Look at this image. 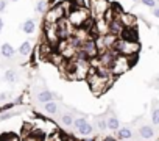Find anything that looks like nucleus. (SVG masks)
Segmentation results:
<instances>
[{
	"mask_svg": "<svg viewBox=\"0 0 159 141\" xmlns=\"http://www.w3.org/2000/svg\"><path fill=\"white\" fill-rule=\"evenodd\" d=\"M114 47L123 56H131L139 52V44L136 41H128V39H117Z\"/></svg>",
	"mask_w": 159,
	"mask_h": 141,
	"instance_id": "nucleus-1",
	"label": "nucleus"
},
{
	"mask_svg": "<svg viewBox=\"0 0 159 141\" xmlns=\"http://www.w3.org/2000/svg\"><path fill=\"white\" fill-rule=\"evenodd\" d=\"M73 127H75L76 133L81 135L83 138H88V136H91L94 133V125L86 118H75Z\"/></svg>",
	"mask_w": 159,
	"mask_h": 141,
	"instance_id": "nucleus-2",
	"label": "nucleus"
},
{
	"mask_svg": "<svg viewBox=\"0 0 159 141\" xmlns=\"http://www.w3.org/2000/svg\"><path fill=\"white\" fill-rule=\"evenodd\" d=\"M128 67H129V60H128V56L117 55V56L114 58L111 67H109V72H112L114 75H120V74L125 72V70H128Z\"/></svg>",
	"mask_w": 159,
	"mask_h": 141,
	"instance_id": "nucleus-3",
	"label": "nucleus"
},
{
	"mask_svg": "<svg viewBox=\"0 0 159 141\" xmlns=\"http://www.w3.org/2000/svg\"><path fill=\"white\" fill-rule=\"evenodd\" d=\"M89 5H91L92 14H94L97 19H103V17H105V14H106V13H108V10H109L108 0H91Z\"/></svg>",
	"mask_w": 159,
	"mask_h": 141,
	"instance_id": "nucleus-4",
	"label": "nucleus"
},
{
	"mask_svg": "<svg viewBox=\"0 0 159 141\" xmlns=\"http://www.w3.org/2000/svg\"><path fill=\"white\" fill-rule=\"evenodd\" d=\"M88 19V11L86 8H80V10H75L72 8L70 14H69V21L72 25H81L84 24V21Z\"/></svg>",
	"mask_w": 159,
	"mask_h": 141,
	"instance_id": "nucleus-5",
	"label": "nucleus"
},
{
	"mask_svg": "<svg viewBox=\"0 0 159 141\" xmlns=\"http://www.w3.org/2000/svg\"><path fill=\"white\" fill-rule=\"evenodd\" d=\"M62 17H64V3L55 5L52 10L47 11V22L48 24H58Z\"/></svg>",
	"mask_w": 159,
	"mask_h": 141,
	"instance_id": "nucleus-6",
	"label": "nucleus"
},
{
	"mask_svg": "<svg viewBox=\"0 0 159 141\" xmlns=\"http://www.w3.org/2000/svg\"><path fill=\"white\" fill-rule=\"evenodd\" d=\"M36 99H38V102H41V104H47V102L61 99V96H58V94H55V93H52V91H48V90H42V91H39V93L36 94Z\"/></svg>",
	"mask_w": 159,
	"mask_h": 141,
	"instance_id": "nucleus-7",
	"label": "nucleus"
},
{
	"mask_svg": "<svg viewBox=\"0 0 159 141\" xmlns=\"http://www.w3.org/2000/svg\"><path fill=\"white\" fill-rule=\"evenodd\" d=\"M83 53H86L88 56H95L97 52H98V47H97V42L94 39H86L83 41Z\"/></svg>",
	"mask_w": 159,
	"mask_h": 141,
	"instance_id": "nucleus-8",
	"label": "nucleus"
},
{
	"mask_svg": "<svg viewBox=\"0 0 159 141\" xmlns=\"http://www.w3.org/2000/svg\"><path fill=\"white\" fill-rule=\"evenodd\" d=\"M123 24H122V21L119 19V17H114L111 22H109V35H114V36H117V35H120L122 32H123Z\"/></svg>",
	"mask_w": 159,
	"mask_h": 141,
	"instance_id": "nucleus-9",
	"label": "nucleus"
},
{
	"mask_svg": "<svg viewBox=\"0 0 159 141\" xmlns=\"http://www.w3.org/2000/svg\"><path fill=\"white\" fill-rule=\"evenodd\" d=\"M139 136L143 138V139H153L154 138V129L153 125H148V124H143L139 127Z\"/></svg>",
	"mask_w": 159,
	"mask_h": 141,
	"instance_id": "nucleus-10",
	"label": "nucleus"
},
{
	"mask_svg": "<svg viewBox=\"0 0 159 141\" xmlns=\"http://www.w3.org/2000/svg\"><path fill=\"white\" fill-rule=\"evenodd\" d=\"M0 55H2L3 58H13L16 55V49L10 42H3L2 47H0Z\"/></svg>",
	"mask_w": 159,
	"mask_h": 141,
	"instance_id": "nucleus-11",
	"label": "nucleus"
},
{
	"mask_svg": "<svg viewBox=\"0 0 159 141\" xmlns=\"http://www.w3.org/2000/svg\"><path fill=\"white\" fill-rule=\"evenodd\" d=\"M106 125H108V130L117 132V130L120 129V121H119V118H117L116 114H109V116L106 118Z\"/></svg>",
	"mask_w": 159,
	"mask_h": 141,
	"instance_id": "nucleus-12",
	"label": "nucleus"
},
{
	"mask_svg": "<svg viewBox=\"0 0 159 141\" xmlns=\"http://www.w3.org/2000/svg\"><path fill=\"white\" fill-rule=\"evenodd\" d=\"M20 30H22L24 33H27V35L34 33V30H36V22H34V19H27V21H24L22 25H20Z\"/></svg>",
	"mask_w": 159,
	"mask_h": 141,
	"instance_id": "nucleus-13",
	"label": "nucleus"
},
{
	"mask_svg": "<svg viewBox=\"0 0 159 141\" xmlns=\"http://www.w3.org/2000/svg\"><path fill=\"white\" fill-rule=\"evenodd\" d=\"M116 135H117V139H131L133 138V130L129 127H120L116 132Z\"/></svg>",
	"mask_w": 159,
	"mask_h": 141,
	"instance_id": "nucleus-14",
	"label": "nucleus"
},
{
	"mask_svg": "<svg viewBox=\"0 0 159 141\" xmlns=\"http://www.w3.org/2000/svg\"><path fill=\"white\" fill-rule=\"evenodd\" d=\"M58 110H59V104H58L56 100H52V102L44 104V111H45L47 114H56Z\"/></svg>",
	"mask_w": 159,
	"mask_h": 141,
	"instance_id": "nucleus-15",
	"label": "nucleus"
},
{
	"mask_svg": "<svg viewBox=\"0 0 159 141\" xmlns=\"http://www.w3.org/2000/svg\"><path fill=\"white\" fill-rule=\"evenodd\" d=\"M17 79H19V75H17V72H16L14 69L5 70V74H3V80H5V82H8V83H16Z\"/></svg>",
	"mask_w": 159,
	"mask_h": 141,
	"instance_id": "nucleus-16",
	"label": "nucleus"
},
{
	"mask_svg": "<svg viewBox=\"0 0 159 141\" xmlns=\"http://www.w3.org/2000/svg\"><path fill=\"white\" fill-rule=\"evenodd\" d=\"M31 50H33L31 41H24V42L20 44V47H19V53H20L22 56H28V55L31 53Z\"/></svg>",
	"mask_w": 159,
	"mask_h": 141,
	"instance_id": "nucleus-17",
	"label": "nucleus"
},
{
	"mask_svg": "<svg viewBox=\"0 0 159 141\" xmlns=\"http://www.w3.org/2000/svg\"><path fill=\"white\" fill-rule=\"evenodd\" d=\"M73 122H75V116H73L72 113H64V114H61V124H62V125L72 127Z\"/></svg>",
	"mask_w": 159,
	"mask_h": 141,
	"instance_id": "nucleus-18",
	"label": "nucleus"
},
{
	"mask_svg": "<svg viewBox=\"0 0 159 141\" xmlns=\"http://www.w3.org/2000/svg\"><path fill=\"white\" fill-rule=\"evenodd\" d=\"M34 11H36L38 14L47 13V0H39V2L34 5Z\"/></svg>",
	"mask_w": 159,
	"mask_h": 141,
	"instance_id": "nucleus-19",
	"label": "nucleus"
},
{
	"mask_svg": "<svg viewBox=\"0 0 159 141\" xmlns=\"http://www.w3.org/2000/svg\"><path fill=\"white\" fill-rule=\"evenodd\" d=\"M95 124H97V129H98V130H108V125H106V118H103V116L95 118Z\"/></svg>",
	"mask_w": 159,
	"mask_h": 141,
	"instance_id": "nucleus-20",
	"label": "nucleus"
},
{
	"mask_svg": "<svg viewBox=\"0 0 159 141\" xmlns=\"http://www.w3.org/2000/svg\"><path fill=\"white\" fill-rule=\"evenodd\" d=\"M119 19L122 21V24H123V27H128V25H131L136 19H133V16H129V14H122V16H119Z\"/></svg>",
	"mask_w": 159,
	"mask_h": 141,
	"instance_id": "nucleus-21",
	"label": "nucleus"
},
{
	"mask_svg": "<svg viewBox=\"0 0 159 141\" xmlns=\"http://www.w3.org/2000/svg\"><path fill=\"white\" fill-rule=\"evenodd\" d=\"M151 122H153V125H159V107H153V110H151Z\"/></svg>",
	"mask_w": 159,
	"mask_h": 141,
	"instance_id": "nucleus-22",
	"label": "nucleus"
},
{
	"mask_svg": "<svg viewBox=\"0 0 159 141\" xmlns=\"http://www.w3.org/2000/svg\"><path fill=\"white\" fill-rule=\"evenodd\" d=\"M72 8H75V10L86 8V0H72Z\"/></svg>",
	"mask_w": 159,
	"mask_h": 141,
	"instance_id": "nucleus-23",
	"label": "nucleus"
},
{
	"mask_svg": "<svg viewBox=\"0 0 159 141\" xmlns=\"http://www.w3.org/2000/svg\"><path fill=\"white\" fill-rule=\"evenodd\" d=\"M14 102H10V104H5V105H2L0 107V113H7V111H10V110H13L14 108Z\"/></svg>",
	"mask_w": 159,
	"mask_h": 141,
	"instance_id": "nucleus-24",
	"label": "nucleus"
},
{
	"mask_svg": "<svg viewBox=\"0 0 159 141\" xmlns=\"http://www.w3.org/2000/svg\"><path fill=\"white\" fill-rule=\"evenodd\" d=\"M140 2H142V5H145L147 8H156L157 5H156V0H140Z\"/></svg>",
	"mask_w": 159,
	"mask_h": 141,
	"instance_id": "nucleus-25",
	"label": "nucleus"
},
{
	"mask_svg": "<svg viewBox=\"0 0 159 141\" xmlns=\"http://www.w3.org/2000/svg\"><path fill=\"white\" fill-rule=\"evenodd\" d=\"M7 10V0H0V13H3Z\"/></svg>",
	"mask_w": 159,
	"mask_h": 141,
	"instance_id": "nucleus-26",
	"label": "nucleus"
},
{
	"mask_svg": "<svg viewBox=\"0 0 159 141\" xmlns=\"http://www.w3.org/2000/svg\"><path fill=\"white\" fill-rule=\"evenodd\" d=\"M151 13H153V16H154V17H157V19H159V7L153 8V10H151Z\"/></svg>",
	"mask_w": 159,
	"mask_h": 141,
	"instance_id": "nucleus-27",
	"label": "nucleus"
},
{
	"mask_svg": "<svg viewBox=\"0 0 159 141\" xmlns=\"http://www.w3.org/2000/svg\"><path fill=\"white\" fill-rule=\"evenodd\" d=\"M7 99H8V93H0V102L7 100Z\"/></svg>",
	"mask_w": 159,
	"mask_h": 141,
	"instance_id": "nucleus-28",
	"label": "nucleus"
},
{
	"mask_svg": "<svg viewBox=\"0 0 159 141\" xmlns=\"http://www.w3.org/2000/svg\"><path fill=\"white\" fill-rule=\"evenodd\" d=\"M11 116H13V113H3L2 114V119H10Z\"/></svg>",
	"mask_w": 159,
	"mask_h": 141,
	"instance_id": "nucleus-29",
	"label": "nucleus"
},
{
	"mask_svg": "<svg viewBox=\"0 0 159 141\" xmlns=\"http://www.w3.org/2000/svg\"><path fill=\"white\" fill-rule=\"evenodd\" d=\"M22 102H24V97H22V96H19V97L16 99V102H14V104H16V105H19V104H22Z\"/></svg>",
	"mask_w": 159,
	"mask_h": 141,
	"instance_id": "nucleus-30",
	"label": "nucleus"
},
{
	"mask_svg": "<svg viewBox=\"0 0 159 141\" xmlns=\"http://www.w3.org/2000/svg\"><path fill=\"white\" fill-rule=\"evenodd\" d=\"M103 141H116V138H114V136H106Z\"/></svg>",
	"mask_w": 159,
	"mask_h": 141,
	"instance_id": "nucleus-31",
	"label": "nucleus"
},
{
	"mask_svg": "<svg viewBox=\"0 0 159 141\" xmlns=\"http://www.w3.org/2000/svg\"><path fill=\"white\" fill-rule=\"evenodd\" d=\"M2 30H3V19L0 17V32H2Z\"/></svg>",
	"mask_w": 159,
	"mask_h": 141,
	"instance_id": "nucleus-32",
	"label": "nucleus"
},
{
	"mask_svg": "<svg viewBox=\"0 0 159 141\" xmlns=\"http://www.w3.org/2000/svg\"><path fill=\"white\" fill-rule=\"evenodd\" d=\"M83 141H95V139H94V138H89V136H88V138H83Z\"/></svg>",
	"mask_w": 159,
	"mask_h": 141,
	"instance_id": "nucleus-33",
	"label": "nucleus"
},
{
	"mask_svg": "<svg viewBox=\"0 0 159 141\" xmlns=\"http://www.w3.org/2000/svg\"><path fill=\"white\" fill-rule=\"evenodd\" d=\"M11 2H19V0H11Z\"/></svg>",
	"mask_w": 159,
	"mask_h": 141,
	"instance_id": "nucleus-34",
	"label": "nucleus"
},
{
	"mask_svg": "<svg viewBox=\"0 0 159 141\" xmlns=\"http://www.w3.org/2000/svg\"><path fill=\"white\" fill-rule=\"evenodd\" d=\"M133 2H137V0H133Z\"/></svg>",
	"mask_w": 159,
	"mask_h": 141,
	"instance_id": "nucleus-35",
	"label": "nucleus"
}]
</instances>
